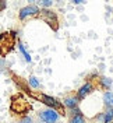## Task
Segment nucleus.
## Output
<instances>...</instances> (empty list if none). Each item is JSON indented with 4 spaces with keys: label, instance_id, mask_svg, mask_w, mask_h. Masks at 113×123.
I'll return each instance as SVG.
<instances>
[{
    "label": "nucleus",
    "instance_id": "obj_1",
    "mask_svg": "<svg viewBox=\"0 0 113 123\" xmlns=\"http://www.w3.org/2000/svg\"><path fill=\"white\" fill-rule=\"evenodd\" d=\"M15 39H17V32L15 31L0 34V55L1 56H6L7 53H10L13 50Z\"/></svg>",
    "mask_w": 113,
    "mask_h": 123
},
{
    "label": "nucleus",
    "instance_id": "obj_2",
    "mask_svg": "<svg viewBox=\"0 0 113 123\" xmlns=\"http://www.w3.org/2000/svg\"><path fill=\"white\" fill-rule=\"evenodd\" d=\"M38 99L41 101L46 108H50V109H54V111H57L60 116H66V109L63 106V104H61L60 101L57 99V98H54L52 95H48V94H38Z\"/></svg>",
    "mask_w": 113,
    "mask_h": 123
},
{
    "label": "nucleus",
    "instance_id": "obj_3",
    "mask_svg": "<svg viewBox=\"0 0 113 123\" xmlns=\"http://www.w3.org/2000/svg\"><path fill=\"white\" fill-rule=\"evenodd\" d=\"M38 17H41L53 31H59V17H57V13L54 10H52V8H41Z\"/></svg>",
    "mask_w": 113,
    "mask_h": 123
},
{
    "label": "nucleus",
    "instance_id": "obj_4",
    "mask_svg": "<svg viewBox=\"0 0 113 123\" xmlns=\"http://www.w3.org/2000/svg\"><path fill=\"white\" fill-rule=\"evenodd\" d=\"M38 117L41 119L42 123H57L60 119V113L54 109L45 108V109H41L38 112Z\"/></svg>",
    "mask_w": 113,
    "mask_h": 123
},
{
    "label": "nucleus",
    "instance_id": "obj_5",
    "mask_svg": "<svg viewBox=\"0 0 113 123\" xmlns=\"http://www.w3.org/2000/svg\"><path fill=\"white\" fill-rule=\"evenodd\" d=\"M31 109V105L21 97H14L11 99V112H14L15 115H25Z\"/></svg>",
    "mask_w": 113,
    "mask_h": 123
},
{
    "label": "nucleus",
    "instance_id": "obj_6",
    "mask_svg": "<svg viewBox=\"0 0 113 123\" xmlns=\"http://www.w3.org/2000/svg\"><path fill=\"white\" fill-rule=\"evenodd\" d=\"M95 91V84L92 83V81H85L77 91H75V98L80 101V102H83L85 101L89 95H92Z\"/></svg>",
    "mask_w": 113,
    "mask_h": 123
},
{
    "label": "nucleus",
    "instance_id": "obj_7",
    "mask_svg": "<svg viewBox=\"0 0 113 123\" xmlns=\"http://www.w3.org/2000/svg\"><path fill=\"white\" fill-rule=\"evenodd\" d=\"M39 6L38 4H28V6H25V7L20 8V11H18V18L24 21V20H27V18H32V17H38L39 15Z\"/></svg>",
    "mask_w": 113,
    "mask_h": 123
},
{
    "label": "nucleus",
    "instance_id": "obj_8",
    "mask_svg": "<svg viewBox=\"0 0 113 123\" xmlns=\"http://www.w3.org/2000/svg\"><path fill=\"white\" fill-rule=\"evenodd\" d=\"M61 104H63L64 109H67V111L80 106V101L75 98V95H67V97H64Z\"/></svg>",
    "mask_w": 113,
    "mask_h": 123
},
{
    "label": "nucleus",
    "instance_id": "obj_9",
    "mask_svg": "<svg viewBox=\"0 0 113 123\" xmlns=\"http://www.w3.org/2000/svg\"><path fill=\"white\" fill-rule=\"evenodd\" d=\"M98 85L102 88V90H105V91H110V88H112L113 85V80L110 78V77L107 76H101L98 77Z\"/></svg>",
    "mask_w": 113,
    "mask_h": 123
},
{
    "label": "nucleus",
    "instance_id": "obj_10",
    "mask_svg": "<svg viewBox=\"0 0 113 123\" xmlns=\"http://www.w3.org/2000/svg\"><path fill=\"white\" fill-rule=\"evenodd\" d=\"M112 99H113V92L112 91H105L102 95V102L106 108L112 106Z\"/></svg>",
    "mask_w": 113,
    "mask_h": 123
},
{
    "label": "nucleus",
    "instance_id": "obj_11",
    "mask_svg": "<svg viewBox=\"0 0 113 123\" xmlns=\"http://www.w3.org/2000/svg\"><path fill=\"white\" fill-rule=\"evenodd\" d=\"M102 123H113V106L106 108L103 111V120Z\"/></svg>",
    "mask_w": 113,
    "mask_h": 123
},
{
    "label": "nucleus",
    "instance_id": "obj_12",
    "mask_svg": "<svg viewBox=\"0 0 113 123\" xmlns=\"http://www.w3.org/2000/svg\"><path fill=\"white\" fill-rule=\"evenodd\" d=\"M18 50H20V52H21V55L24 56L25 62H27V63H31L32 57H31V55L27 52V49H25V46L23 45V42H20V41H18Z\"/></svg>",
    "mask_w": 113,
    "mask_h": 123
},
{
    "label": "nucleus",
    "instance_id": "obj_13",
    "mask_svg": "<svg viewBox=\"0 0 113 123\" xmlns=\"http://www.w3.org/2000/svg\"><path fill=\"white\" fill-rule=\"evenodd\" d=\"M28 85H30L31 88H34V90H39V87H41V84H39V81H38V78L35 76H30Z\"/></svg>",
    "mask_w": 113,
    "mask_h": 123
},
{
    "label": "nucleus",
    "instance_id": "obj_14",
    "mask_svg": "<svg viewBox=\"0 0 113 123\" xmlns=\"http://www.w3.org/2000/svg\"><path fill=\"white\" fill-rule=\"evenodd\" d=\"M66 115H68V116H84V112L81 111V108L78 106V108H74V109L67 111Z\"/></svg>",
    "mask_w": 113,
    "mask_h": 123
},
{
    "label": "nucleus",
    "instance_id": "obj_15",
    "mask_svg": "<svg viewBox=\"0 0 113 123\" xmlns=\"http://www.w3.org/2000/svg\"><path fill=\"white\" fill-rule=\"evenodd\" d=\"M68 123H87L84 116H68Z\"/></svg>",
    "mask_w": 113,
    "mask_h": 123
},
{
    "label": "nucleus",
    "instance_id": "obj_16",
    "mask_svg": "<svg viewBox=\"0 0 113 123\" xmlns=\"http://www.w3.org/2000/svg\"><path fill=\"white\" fill-rule=\"evenodd\" d=\"M38 4L41 6L39 8H52L53 1L52 0H41V1H38Z\"/></svg>",
    "mask_w": 113,
    "mask_h": 123
},
{
    "label": "nucleus",
    "instance_id": "obj_17",
    "mask_svg": "<svg viewBox=\"0 0 113 123\" xmlns=\"http://www.w3.org/2000/svg\"><path fill=\"white\" fill-rule=\"evenodd\" d=\"M18 123H34V119H32L30 115H24L23 117L18 120Z\"/></svg>",
    "mask_w": 113,
    "mask_h": 123
},
{
    "label": "nucleus",
    "instance_id": "obj_18",
    "mask_svg": "<svg viewBox=\"0 0 113 123\" xmlns=\"http://www.w3.org/2000/svg\"><path fill=\"white\" fill-rule=\"evenodd\" d=\"M7 7V1H4V0H0V13L3 11V10H6Z\"/></svg>",
    "mask_w": 113,
    "mask_h": 123
},
{
    "label": "nucleus",
    "instance_id": "obj_19",
    "mask_svg": "<svg viewBox=\"0 0 113 123\" xmlns=\"http://www.w3.org/2000/svg\"><path fill=\"white\" fill-rule=\"evenodd\" d=\"M102 120H103V112H99V113H96V122L102 123Z\"/></svg>",
    "mask_w": 113,
    "mask_h": 123
},
{
    "label": "nucleus",
    "instance_id": "obj_20",
    "mask_svg": "<svg viewBox=\"0 0 113 123\" xmlns=\"http://www.w3.org/2000/svg\"><path fill=\"white\" fill-rule=\"evenodd\" d=\"M73 3H74L75 6H78V4H84L85 1H84V0H73Z\"/></svg>",
    "mask_w": 113,
    "mask_h": 123
},
{
    "label": "nucleus",
    "instance_id": "obj_21",
    "mask_svg": "<svg viewBox=\"0 0 113 123\" xmlns=\"http://www.w3.org/2000/svg\"><path fill=\"white\" fill-rule=\"evenodd\" d=\"M112 106H113V99H112Z\"/></svg>",
    "mask_w": 113,
    "mask_h": 123
}]
</instances>
